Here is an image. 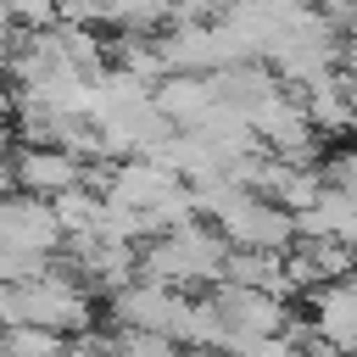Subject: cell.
I'll list each match as a JSON object with an SVG mask.
<instances>
[{
	"label": "cell",
	"mask_w": 357,
	"mask_h": 357,
	"mask_svg": "<svg viewBox=\"0 0 357 357\" xmlns=\"http://www.w3.org/2000/svg\"><path fill=\"white\" fill-rule=\"evenodd\" d=\"M223 257H229V240L212 229V223H178L156 240L139 245V279H156V284H173V290H195V284H218L223 279Z\"/></svg>",
	"instance_id": "cell-1"
},
{
	"label": "cell",
	"mask_w": 357,
	"mask_h": 357,
	"mask_svg": "<svg viewBox=\"0 0 357 357\" xmlns=\"http://www.w3.org/2000/svg\"><path fill=\"white\" fill-rule=\"evenodd\" d=\"M223 240H229V251H268V257H290L296 245H301V223H296V212H284L279 201H268V195H240L218 223H212Z\"/></svg>",
	"instance_id": "cell-2"
},
{
	"label": "cell",
	"mask_w": 357,
	"mask_h": 357,
	"mask_svg": "<svg viewBox=\"0 0 357 357\" xmlns=\"http://www.w3.org/2000/svg\"><path fill=\"white\" fill-rule=\"evenodd\" d=\"M190 290L156 284V279H134L112 296V329H145V335H167L184 346V324H190Z\"/></svg>",
	"instance_id": "cell-3"
},
{
	"label": "cell",
	"mask_w": 357,
	"mask_h": 357,
	"mask_svg": "<svg viewBox=\"0 0 357 357\" xmlns=\"http://www.w3.org/2000/svg\"><path fill=\"white\" fill-rule=\"evenodd\" d=\"M67 245V234H61V223H56V212H50V201H39V195H0V251H11V257H45V262H56V251Z\"/></svg>",
	"instance_id": "cell-4"
},
{
	"label": "cell",
	"mask_w": 357,
	"mask_h": 357,
	"mask_svg": "<svg viewBox=\"0 0 357 357\" xmlns=\"http://www.w3.org/2000/svg\"><path fill=\"white\" fill-rule=\"evenodd\" d=\"M212 301H218L234 346H240V340H262V335H284V324H290V307H284V296H273V290L212 284ZM229 357H234V351H229Z\"/></svg>",
	"instance_id": "cell-5"
},
{
	"label": "cell",
	"mask_w": 357,
	"mask_h": 357,
	"mask_svg": "<svg viewBox=\"0 0 357 357\" xmlns=\"http://www.w3.org/2000/svg\"><path fill=\"white\" fill-rule=\"evenodd\" d=\"M11 167H17V190L22 195H39V201H56V195L89 184V167L73 151H61V145H22L11 156Z\"/></svg>",
	"instance_id": "cell-6"
},
{
	"label": "cell",
	"mask_w": 357,
	"mask_h": 357,
	"mask_svg": "<svg viewBox=\"0 0 357 357\" xmlns=\"http://www.w3.org/2000/svg\"><path fill=\"white\" fill-rule=\"evenodd\" d=\"M307 324L324 346H335L340 357H357V279L312 290L307 296Z\"/></svg>",
	"instance_id": "cell-7"
},
{
	"label": "cell",
	"mask_w": 357,
	"mask_h": 357,
	"mask_svg": "<svg viewBox=\"0 0 357 357\" xmlns=\"http://www.w3.org/2000/svg\"><path fill=\"white\" fill-rule=\"evenodd\" d=\"M218 106H223V100H218V89H212V78H201V73H167V78L156 84V112H162L178 134L201 128Z\"/></svg>",
	"instance_id": "cell-8"
},
{
	"label": "cell",
	"mask_w": 357,
	"mask_h": 357,
	"mask_svg": "<svg viewBox=\"0 0 357 357\" xmlns=\"http://www.w3.org/2000/svg\"><path fill=\"white\" fill-rule=\"evenodd\" d=\"M296 95L307 100V117H312L318 139H324V134H351V128H357L351 89H346V78H340V73H335V78H324V84H312V89H296Z\"/></svg>",
	"instance_id": "cell-9"
},
{
	"label": "cell",
	"mask_w": 357,
	"mask_h": 357,
	"mask_svg": "<svg viewBox=\"0 0 357 357\" xmlns=\"http://www.w3.org/2000/svg\"><path fill=\"white\" fill-rule=\"evenodd\" d=\"M0 357H67V335L11 324V329H0Z\"/></svg>",
	"instance_id": "cell-10"
},
{
	"label": "cell",
	"mask_w": 357,
	"mask_h": 357,
	"mask_svg": "<svg viewBox=\"0 0 357 357\" xmlns=\"http://www.w3.org/2000/svg\"><path fill=\"white\" fill-rule=\"evenodd\" d=\"M324 184L340 195H357V145H340L324 156Z\"/></svg>",
	"instance_id": "cell-11"
},
{
	"label": "cell",
	"mask_w": 357,
	"mask_h": 357,
	"mask_svg": "<svg viewBox=\"0 0 357 357\" xmlns=\"http://www.w3.org/2000/svg\"><path fill=\"white\" fill-rule=\"evenodd\" d=\"M56 17L67 28H95V22H106V0H56Z\"/></svg>",
	"instance_id": "cell-12"
},
{
	"label": "cell",
	"mask_w": 357,
	"mask_h": 357,
	"mask_svg": "<svg viewBox=\"0 0 357 357\" xmlns=\"http://www.w3.org/2000/svg\"><path fill=\"white\" fill-rule=\"evenodd\" d=\"M6 67H11V33L0 28V78H6Z\"/></svg>",
	"instance_id": "cell-13"
}]
</instances>
